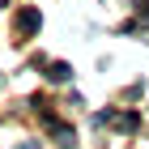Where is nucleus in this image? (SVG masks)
Wrapping results in <instances>:
<instances>
[{"instance_id": "obj_1", "label": "nucleus", "mask_w": 149, "mask_h": 149, "mask_svg": "<svg viewBox=\"0 0 149 149\" xmlns=\"http://www.w3.org/2000/svg\"><path fill=\"white\" fill-rule=\"evenodd\" d=\"M38 26H43V13H38L34 4H26V9L17 13V34H38Z\"/></svg>"}, {"instance_id": "obj_2", "label": "nucleus", "mask_w": 149, "mask_h": 149, "mask_svg": "<svg viewBox=\"0 0 149 149\" xmlns=\"http://www.w3.org/2000/svg\"><path fill=\"white\" fill-rule=\"evenodd\" d=\"M47 124H51V136H60V145H64V149L77 145V132H72L68 124H56V119H47Z\"/></svg>"}, {"instance_id": "obj_3", "label": "nucleus", "mask_w": 149, "mask_h": 149, "mask_svg": "<svg viewBox=\"0 0 149 149\" xmlns=\"http://www.w3.org/2000/svg\"><path fill=\"white\" fill-rule=\"evenodd\" d=\"M47 81H60V85H68L72 81V68L60 60V64H47Z\"/></svg>"}, {"instance_id": "obj_4", "label": "nucleus", "mask_w": 149, "mask_h": 149, "mask_svg": "<svg viewBox=\"0 0 149 149\" xmlns=\"http://www.w3.org/2000/svg\"><path fill=\"white\" fill-rule=\"evenodd\" d=\"M17 149H38V145H34V141H30V145H17Z\"/></svg>"}, {"instance_id": "obj_5", "label": "nucleus", "mask_w": 149, "mask_h": 149, "mask_svg": "<svg viewBox=\"0 0 149 149\" xmlns=\"http://www.w3.org/2000/svg\"><path fill=\"white\" fill-rule=\"evenodd\" d=\"M0 9H4V0H0Z\"/></svg>"}]
</instances>
